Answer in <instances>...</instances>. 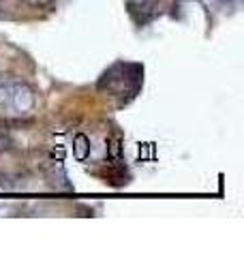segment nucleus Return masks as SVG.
<instances>
[{"instance_id":"2","label":"nucleus","mask_w":244,"mask_h":257,"mask_svg":"<svg viewBox=\"0 0 244 257\" xmlns=\"http://www.w3.org/2000/svg\"><path fill=\"white\" fill-rule=\"evenodd\" d=\"M144 69L140 64H129V62H118L111 69H107L99 79V90L111 92V94H129L135 96V92L142 86Z\"/></svg>"},{"instance_id":"1","label":"nucleus","mask_w":244,"mask_h":257,"mask_svg":"<svg viewBox=\"0 0 244 257\" xmlns=\"http://www.w3.org/2000/svg\"><path fill=\"white\" fill-rule=\"evenodd\" d=\"M0 107L15 116H28L37 107V94L22 79L0 75Z\"/></svg>"},{"instance_id":"6","label":"nucleus","mask_w":244,"mask_h":257,"mask_svg":"<svg viewBox=\"0 0 244 257\" xmlns=\"http://www.w3.org/2000/svg\"><path fill=\"white\" fill-rule=\"evenodd\" d=\"M0 20H13V13L5 5H0Z\"/></svg>"},{"instance_id":"4","label":"nucleus","mask_w":244,"mask_h":257,"mask_svg":"<svg viewBox=\"0 0 244 257\" xmlns=\"http://www.w3.org/2000/svg\"><path fill=\"white\" fill-rule=\"evenodd\" d=\"M22 3L28 5V7H35V9H43V7L56 3V0H22Z\"/></svg>"},{"instance_id":"5","label":"nucleus","mask_w":244,"mask_h":257,"mask_svg":"<svg viewBox=\"0 0 244 257\" xmlns=\"http://www.w3.org/2000/svg\"><path fill=\"white\" fill-rule=\"evenodd\" d=\"M9 148H11V138L0 131V155H3V152H7Z\"/></svg>"},{"instance_id":"3","label":"nucleus","mask_w":244,"mask_h":257,"mask_svg":"<svg viewBox=\"0 0 244 257\" xmlns=\"http://www.w3.org/2000/svg\"><path fill=\"white\" fill-rule=\"evenodd\" d=\"M157 3L159 0H127V7L137 24H146L157 15Z\"/></svg>"}]
</instances>
